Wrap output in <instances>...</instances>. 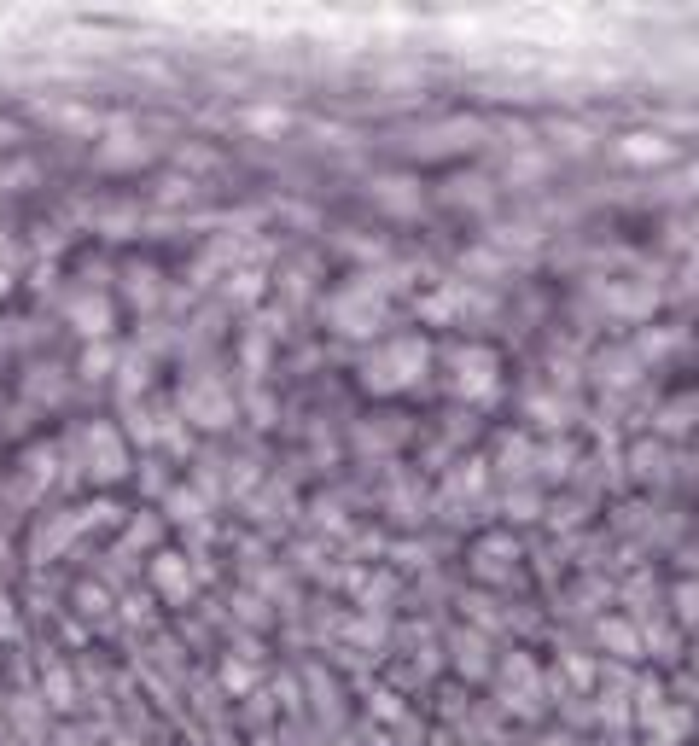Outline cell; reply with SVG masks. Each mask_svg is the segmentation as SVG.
<instances>
[{"mask_svg": "<svg viewBox=\"0 0 699 746\" xmlns=\"http://www.w3.org/2000/svg\"><path fill=\"white\" fill-rule=\"evenodd\" d=\"M426 362H432L426 339H402V344H391V350H379V356H367V362H362V385H367V391H379V397L408 391V385L426 379Z\"/></svg>", "mask_w": 699, "mask_h": 746, "instance_id": "1", "label": "cell"}, {"mask_svg": "<svg viewBox=\"0 0 699 746\" xmlns=\"http://www.w3.org/2000/svg\"><path fill=\"white\" fill-rule=\"evenodd\" d=\"M496 385H501V362L484 350V344H466V350L449 356V391H455V397H466V403H490Z\"/></svg>", "mask_w": 699, "mask_h": 746, "instance_id": "2", "label": "cell"}, {"mask_svg": "<svg viewBox=\"0 0 699 746\" xmlns=\"http://www.w3.org/2000/svg\"><path fill=\"white\" fill-rule=\"evenodd\" d=\"M333 327H338V333H356V339H362V333H373V327H379V298H373L367 286L344 292V298L333 304Z\"/></svg>", "mask_w": 699, "mask_h": 746, "instance_id": "3", "label": "cell"}, {"mask_svg": "<svg viewBox=\"0 0 699 746\" xmlns=\"http://www.w3.org/2000/svg\"><path fill=\"white\" fill-rule=\"evenodd\" d=\"M187 420H199V426H228L233 420V403H228V391L222 385H193L187 391Z\"/></svg>", "mask_w": 699, "mask_h": 746, "instance_id": "4", "label": "cell"}, {"mask_svg": "<svg viewBox=\"0 0 699 746\" xmlns=\"http://www.w3.org/2000/svg\"><path fill=\"white\" fill-rule=\"evenodd\" d=\"M152 583H158V595H164V601H175V607L193 595V572H187V560H181V554H158Z\"/></svg>", "mask_w": 699, "mask_h": 746, "instance_id": "5", "label": "cell"}, {"mask_svg": "<svg viewBox=\"0 0 699 746\" xmlns=\"http://www.w3.org/2000/svg\"><path fill=\"white\" fill-rule=\"evenodd\" d=\"M70 321H76L88 339H100L105 327H111V304H105V298H76V304H70Z\"/></svg>", "mask_w": 699, "mask_h": 746, "instance_id": "6", "label": "cell"}, {"mask_svg": "<svg viewBox=\"0 0 699 746\" xmlns=\"http://www.w3.org/2000/svg\"><path fill=\"white\" fill-rule=\"evenodd\" d=\"M379 204H385V210H402V216H414V210H420V193H414L408 175H397V181L385 175V181H379Z\"/></svg>", "mask_w": 699, "mask_h": 746, "instance_id": "7", "label": "cell"}, {"mask_svg": "<svg viewBox=\"0 0 699 746\" xmlns=\"http://www.w3.org/2000/svg\"><path fill=\"white\" fill-rule=\"evenodd\" d=\"M618 152H624L630 164H665V158H670V140H659V135H630Z\"/></svg>", "mask_w": 699, "mask_h": 746, "instance_id": "8", "label": "cell"}, {"mask_svg": "<svg viewBox=\"0 0 699 746\" xmlns=\"http://www.w3.org/2000/svg\"><path fill=\"white\" fill-rule=\"evenodd\" d=\"M146 146H105V164H140Z\"/></svg>", "mask_w": 699, "mask_h": 746, "instance_id": "9", "label": "cell"}, {"mask_svg": "<svg viewBox=\"0 0 699 746\" xmlns=\"http://www.w3.org/2000/svg\"><path fill=\"white\" fill-rule=\"evenodd\" d=\"M82 368H88V373H94V379H100V373L111 368V350H94V356H88V362H82Z\"/></svg>", "mask_w": 699, "mask_h": 746, "instance_id": "10", "label": "cell"}]
</instances>
